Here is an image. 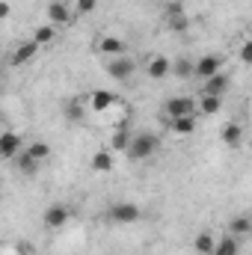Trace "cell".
Returning a JSON list of instances; mask_svg holds the SVG:
<instances>
[{
	"label": "cell",
	"instance_id": "1",
	"mask_svg": "<svg viewBox=\"0 0 252 255\" xmlns=\"http://www.w3.org/2000/svg\"><path fill=\"white\" fill-rule=\"evenodd\" d=\"M157 148H160V136L151 133V130H139V133H130V142H127L125 154L130 160H148Z\"/></svg>",
	"mask_w": 252,
	"mask_h": 255
},
{
	"label": "cell",
	"instance_id": "2",
	"mask_svg": "<svg viewBox=\"0 0 252 255\" xmlns=\"http://www.w3.org/2000/svg\"><path fill=\"white\" fill-rule=\"evenodd\" d=\"M107 74L113 77V80H127V77H133V71H136V60L133 57H110L107 60Z\"/></svg>",
	"mask_w": 252,
	"mask_h": 255
},
{
	"label": "cell",
	"instance_id": "3",
	"mask_svg": "<svg viewBox=\"0 0 252 255\" xmlns=\"http://www.w3.org/2000/svg\"><path fill=\"white\" fill-rule=\"evenodd\" d=\"M107 217H110L116 226H130V223L139 220V208H136L133 202H116V205H110Z\"/></svg>",
	"mask_w": 252,
	"mask_h": 255
},
{
	"label": "cell",
	"instance_id": "4",
	"mask_svg": "<svg viewBox=\"0 0 252 255\" xmlns=\"http://www.w3.org/2000/svg\"><path fill=\"white\" fill-rule=\"evenodd\" d=\"M217 71H223V57H220V54H208V57H202L199 63H193V77H199V80H208V77H214Z\"/></svg>",
	"mask_w": 252,
	"mask_h": 255
},
{
	"label": "cell",
	"instance_id": "5",
	"mask_svg": "<svg viewBox=\"0 0 252 255\" xmlns=\"http://www.w3.org/2000/svg\"><path fill=\"white\" fill-rule=\"evenodd\" d=\"M163 110H166L169 119H178V116H193L196 104H193L190 95H175V98H169V101L163 104Z\"/></svg>",
	"mask_w": 252,
	"mask_h": 255
},
{
	"label": "cell",
	"instance_id": "6",
	"mask_svg": "<svg viewBox=\"0 0 252 255\" xmlns=\"http://www.w3.org/2000/svg\"><path fill=\"white\" fill-rule=\"evenodd\" d=\"M68 220H71V211H68L65 205H51V208L45 211V229H51V232L63 229Z\"/></svg>",
	"mask_w": 252,
	"mask_h": 255
},
{
	"label": "cell",
	"instance_id": "7",
	"mask_svg": "<svg viewBox=\"0 0 252 255\" xmlns=\"http://www.w3.org/2000/svg\"><path fill=\"white\" fill-rule=\"evenodd\" d=\"M166 24H169V30H175V33H184V30H187V12H184L181 3H169V6H166Z\"/></svg>",
	"mask_w": 252,
	"mask_h": 255
},
{
	"label": "cell",
	"instance_id": "8",
	"mask_svg": "<svg viewBox=\"0 0 252 255\" xmlns=\"http://www.w3.org/2000/svg\"><path fill=\"white\" fill-rule=\"evenodd\" d=\"M21 148H24V142H21V136H18L15 130H3V133H0V157L9 160V157H15Z\"/></svg>",
	"mask_w": 252,
	"mask_h": 255
},
{
	"label": "cell",
	"instance_id": "9",
	"mask_svg": "<svg viewBox=\"0 0 252 255\" xmlns=\"http://www.w3.org/2000/svg\"><path fill=\"white\" fill-rule=\"evenodd\" d=\"M229 74H223V71H217L214 77H208L205 80V86H202V95H220L223 98V92H229Z\"/></svg>",
	"mask_w": 252,
	"mask_h": 255
},
{
	"label": "cell",
	"instance_id": "10",
	"mask_svg": "<svg viewBox=\"0 0 252 255\" xmlns=\"http://www.w3.org/2000/svg\"><path fill=\"white\" fill-rule=\"evenodd\" d=\"M95 48H98V54H104V57H122V54H125V42L116 39V36H101Z\"/></svg>",
	"mask_w": 252,
	"mask_h": 255
},
{
	"label": "cell",
	"instance_id": "11",
	"mask_svg": "<svg viewBox=\"0 0 252 255\" xmlns=\"http://www.w3.org/2000/svg\"><path fill=\"white\" fill-rule=\"evenodd\" d=\"M48 18H51L54 27H65V24H71V9L65 6L63 0H54L48 6Z\"/></svg>",
	"mask_w": 252,
	"mask_h": 255
},
{
	"label": "cell",
	"instance_id": "12",
	"mask_svg": "<svg viewBox=\"0 0 252 255\" xmlns=\"http://www.w3.org/2000/svg\"><path fill=\"white\" fill-rule=\"evenodd\" d=\"M113 104H116V95L107 92V89H95V92L89 95V107H92L95 113H104V110H110Z\"/></svg>",
	"mask_w": 252,
	"mask_h": 255
},
{
	"label": "cell",
	"instance_id": "13",
	"mask_svg": "<svg viewBox=\"0 0 252 255\" xmlns=\"http://www.w3.org/2000/svg\"><path fill=\"white\" fill-rule=\"evenodd\" d=\"M89 166H92V172H110V169L116 166V160H113V151H110V148H98V151L92 154Z\"/></svg>",
	"mask_w": 252,
	"mask_h": 255
},
{
	"label": "cell",
	"instance_id": "14",
	"mask_svg": "<svg viewBox=\"0 0 252 255\" xmlns=\"http://www.w3.org/2000/svg\"><path fill=\"white\" fill-rule=\"evenodd\" d=\"M36 54H39V45H36V42H24V45H18V48H15V54L9 57V63H12V65H27Z\"/></svg>",
	"mask_w": 252,
	"mask_h": 255
},
{
	"label": "cell",
	"instance_id": "15",
	"mask_svg": "<svg viewBox=\"0 0 252 255\" xmlns=\"http://www.w3.org/2000/svg\"><path fill=\"white\" fill-rule=\"evenodd\" d=\"M220 136H223V142H226L229 148H238V145L244 142V128L238 125V122H229V125H223Z\"/></svg>",
	"mask_w": 252,
	"mask_h": 255
},
{
	"label": "cell",
	"instance_id": "16",
	"mask_svg": "<svg viewBox=\"0 0 252 255\" xmlns=\"http://www.w3.org/2000/svg\"><path fill=\"white\" fill-rule=\"evenodd\" d=\"M238 253H241V241L232 238V235L214 241V250H211V255H238Z\"/></svg>",
	"mask_w": 252,
	"mask_h": 255
},
{
	"label": "cell",
	"instance_id": "17",
	"mask_svg": "<svg viewBox=\"0 0 252 255\" xmlns=\"http://www.w3.org/2000/svg\"><path fill=\"white\" fill-rule=\"evenodd\" d=\"M145 71H148V77L151 80H160V77H166L169 74V57H151L148 60V65H145Z\"/></svg>",
	"mask_w": 252,
	"mask_h": 255
},
{
	"label": "cell",
	"instance_id": "18",
	"mask_svg": "<svg viewBox=\"0 0 252 255\" xmlns=\"http://www.w3.org/2000/svg\"><path fill=\"white\" fill-rule=\"evenodd\" d=\"M169 130L175 136H190L196 130V116H178V119H169Z\"/></svg>",
	"mask_w": 252,
	"mask_h": 255
},
{
	"label": "cell",
	"instance_id": "19",
	"mask_svg": "<svg viewBox=\"0 0 252 255\" xmlns=\"http://www.w3.org/2000/svg\"><path fill=\"white\" fill-rule=\"evenodd\" d=\"M250 232H252V223H250V217H247V214H241V217H235V220L229 223V235H232V238H238V241H241V238H247Z\"/></svg>",
	"mask_w": 252,
	"mask_h": 255
},
{
	"label": "cell",
	"instance_id": "20",
	"mask_svg": "<svg viewBox=\"0 0 252 255\" xmlns=\"http://www.w3.org/2000/svg\"><path fill=\"white\" fill-rule=\"evenodd\" d=\"M57 39V27L54 24H42V27H36L33 30V42L42 48V45H48V42H54Z\"/></svg>",
	"mask_w": 252,
	"mask_h": 255
},
{
	"label": "cell",
	"instance_id": "21",
	"mask_svg": "<svg viewBox=\"0 0 252 255\" xmlns=\"http://www.w3.org/2000/svg\"><path fill=\"white\" fill-rule=\"evenodd\" d=\"M63 116L68 119V122H80V119L86 116V104H80V101H65Z\"/></svg>",
	"mask_w": 252,
	"mask_h": 255
},
{
	"label": "cell",
	"instance_id": "22",
	"mask_svg": "<svg viewBox=\"0 0 252 255\" xmlns=\"http://www.w3.org/2000/svg\"><path fill=\"white\" fill-rule=\"evenodd\" d=\"M199 110H202L205 116H214V113H220V110H223V98H220V95H202Z\"/></svg>",
	"mask_w": 252,
	"mask_h": 255
},
{
	"label": "cell",
	"instance_id": "23",
	"mask_svg": "<svg viewBox=\"0 0 252 255\" xmlns=\"http://www.w3.org/2000/svg\"><path fill=\"white\" fill-rule=\"evenodd\" d=\"M24 154H30L36 163H42V160L51 157V145H48V142H30V145L24 148Z\"/></svg>",
	"mask_w": 252,
	"mask_h": 255
},
{
	"label": "cell",
	"instance_id": "24",
	"mask_svg": "<svg viewBox=\"0 0 252 255\" xmlns=\"http://www.w3.org/2000/svg\"><path fill=\"white\" fill-rule=\"evenodd\" d=\"M127 142H130V130L125 125L116 128V133H113V139H110V151H127Z\"/></svg>",
	"mask_w": 252,
	"mask_h": 255
},
{
	"label": "cell",
	"instance_id": "25",
	"mask_svg": "<svg viewBox=\"0 0 252 255\" xmlns=\"http://www.w3.org/2000/svg\"><path fill=\"white\" fill-rule=\"evenodd\" d=\"M15 163H18V169H21L24 175H36V172H39V163H36L30 154H24V148L15 154Z\"/></svg>",
	"mask_w": 252,
	"mask_h": 255
},
{
	"label": "cell",
	"instance_id": "26",
	"mask_svg": "<svg viewBox=\"0 0 252 255\" xmlns=\"http://www.w3.org/2000/svg\"><path fill=\"white\" fill-rule=\"evenodd\" d=\"M193 250L199 255H211L214 250V235L211 232H202V235H196V241H193Z\"/></svg>",
	"mask_w": 252,
	"mask_h": 255
},
{
	"label": "cell",
	"instance_id": "27",
	"mask_svg": "<svg viewBox=\"0 0 252 255\" xmlns=\"http://www.w3.org/2000/svg\"><path fill=\"white\" fill-rule=\"evenodd\" d=\"M169 71H172L175 77H181V80H187V77H193V63H190L187 57H181V60H175V63H169Z\"/></svg>",
	"mask_w": 252,
	"mask_h": 255
},
{
	"label": "cell",
	"instance_id": "28",
	"mask_svg": "<svg viewBox=\"0 0 252 255\" xmlns=\"http://www.w3.org/2000/svg\"><path fill=\"white\" fill-rule=\"evenodd\" d=\"M95 6H98V0H77V3H74V12L89 15V12H95Z\"/></svg>",
	"mask_w": 252,
	"mask_h": 255
},
{
	"label": "cell",
	"instance_id": "29",
	"mask_svg": "<svg viewBox=\"0 0 252 255\" xmlns=\"http://www.w3.org/2000/svg\"><path fill=\"white\" fill-rule=\"evenodd\" d=\"M241 63H252V42L241 45Z\"/></svg>",
	"mask_w": 252,
	"mask_h": 255
},
{
	"label": "cell",
	"instance_id": "30",
	"mask_svg": "<svg viewBox=\"0 0 252 255\" xmlns=\"http://www.w3.org/2000/svg\"><path fill=\"white\" fill-rule=\"evenodd\" d=\"M15 255H33L30 244H18V247H15Z\"/></svg>",
	"mask_w": 252,
	"mask_h": 255
},
{
	"label": "cell",
	"instance_id": "31",
	"mask_svg": "<svg viewBox=\"0 0 252 255\" xmlns=\"http://www.w3.org/2000/svg\"><path fill=\"white\" fill-rule=\"evenodd\" d=\"M9 12H12V6H9L6 0H0V21H3V18H9Z\"/></svg>",
	"mask_w": 252,
	"mask_h": 255
}]
</instances>
